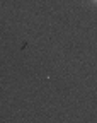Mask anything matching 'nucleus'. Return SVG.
I'll use <instances>...</instances> for the list:
<instances>
[{
	"label": "nucleus",
	"mask_w": 97,
	"mask_h": 123,
	"mask_svg": "<svg viewBox=\"0 0 97 123\" xmlns=\"http://www.w3.org/2000/svg\"><path fill=\"white\" fill-rule=\"evenodd\" d=\"M92 2H94V4H97V0H92Z\"/></svg>",
	"instance_id": "f257e3e1"
}]
</instances>
